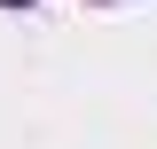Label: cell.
<instances>
[{
	"instance_id": "6da1fadb",
	"label": "cell",
	"mask_w": 157,
	"mask_h": 149,
	"mask_svg": "<svg viewBox=\"0 0 157 149\" xmlns=\"http://www.w3.org/2000/svg\"><path fill=\"white\" fill-rule=\"evenodd\" d=\"M0 8H24V0H0Z\"/></svg>"
}]
</instances>
